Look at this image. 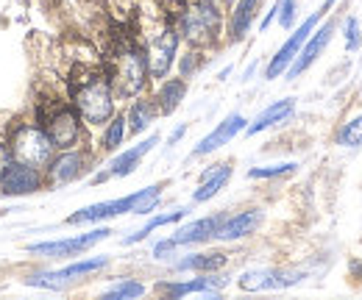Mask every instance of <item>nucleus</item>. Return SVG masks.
I'll list each match as a JSON object with an SVG mask.
<instances>
[{"label": "nucleus", "mask_w": 362, "mask_h": 300, "mask_svg": "<svg viewBox=\"0 0 362 300\" xmlns=\"http://www.w3.org/2000/svg\"><path fill=\"white\" fill-rule=\"evenodd\" d=\"M67 97L87 128H103L117 114V95L106 70L78 67L73 78H67Z\"/></svg>", "instance_id": "obj_1"}, {"label": "nucleus", "mask_w": 362, "mask_h": 300, "mask_svg": "<svg viewBox=\"0 0 362 300\" xmlns=\"http://www.w3.org/2000/svg\"><path fill=\"white\" fill-rule=\"evenodd\" d=\"M106 73H109V81L115 86L117 100L142 95L148 81H151L145 44L136 42V40H120L117 47L112 50V61H109Z\"/></svg>", "instance_id": "obj_2"}, {"label": "nucleus", "mask_w": 362, "mask_h": 300, "mask_svg": "<svg viewBox=\"0 0 362 300\" xmlns=\"http://www.w3.org/2000/svg\"><path fill=\"white\" fill-rule=\"evenodd\" d=\"M34 120L42 123V128L47 131V136L53 139L56 150H67V148H78L84 145L87 139V123L81 120V114L76 112V106L67 100H59V97H50V100H37L34 103Z\"/></svg>", "instance_id": "obj_3"}, {"label": "nucleus", "mask_w": 362, "mask_h": 300, "mask_svg": "<svg viewBox=\"0 0 362 300\" xmlns=\"http://www.w3.org/2000/svg\"><path fill=\"white\" fill-rule=\"evenodd\" d=\"M6 145H8V153L11 159L23 162V164H31V167H42L45 170L47 162L53 159L56 153V145L53 139L47 136V131L42 128L40 120L31 117H20V120H11L6 126V133H3Z\"/></svg>", "instance_id": "obj_4"}, {"label": "nucleus", "mask_w": 362, "mask_h": 300, "mask_svg": "<svg viewBox=\"0 0 362 300\" xmlns=\"http://www.w3.org/2000/svg\"><path fill=\"white\" fill-rule=\"evenodd\" d=\"M145 56H148V73H151V81H162L170 76L173 64H176V56H179V44L181 34L179 25L173 20H162L156 23L148 34H145Z\"/></svg>", "instance_id": "obj_5"}, {"label": "nucleus", "mask_w": 362, "mask_h": 300, "mask_svg": "<svg viewBox=\"0 0 362 300\" xmlns=\"http://www.w3.org/2000/svg\"><path fill=\"white\" fill-rule=\"evenodd\" d=\"M90 164H92V153L87 145L67 148V150H56L53 159L47 162V167H45L47 189L76 184L78 178H84V175L92 170Z\"/></svg>", "instance_id": "obj_6"}, {"label": "nucleus", "mask_w": 362, "mask_h": 300, "mask_svg": "<svg viewBox=\"0 0 362 300\" xmlns=\"http://www.w3.org/2000/svg\"><path fill=\"white\" fill-rule=\"evenodd\" d=\"M47 181L42 167L23 164L17 159H8L0 170V195L3 198H28L37 192H45Z\"/></svg>", "instance_id": "obj_7"}, {"label": "nucleus", "mask_w": 362, "mask_h": 300, "mask_svg": "<svg viewBox=\"0 0 362 300\" xmlns=\"http://www.w3.org/2000/svg\"><path fill=\"white\" fill-rule=\"evenodd\" d=\"M112 236V228H92L87 234H76V236H67V239H50V242H34L28 245V256H42V258H70V256H81L92 251L98 242L109 239Z\"/></svg>", "instance_id": "obj_8"}, {"label": "nucleus", "mask_w": 362, "mask_h": 300, "mask_svg": "<svg viewBox=\"0 0 362 300\" xmlns=\"http://www.w3.org/2000/svg\"><path fill=\"white\" fill-rule=\"evenodd\" d=\"M320 20H323V11H315V14H310L307 20H301V23L293 28V34L284 40V44L276 50V56H273L271 61H268V67H265V78H268V81H276V78H281V76L287 73V67L296 61V56L301 53L304 42L313 37V31L317 28Z\"/></svg>", "instance_id": "obj_9"}, {"label": "nucleus", "mask_w": 362, "mask_h": 300, "mask_svg": "<svg viewBox=\"0 0 362 300\" xmlns=\"http://www.w3.org/2000/svg\"><path fill=\"white\" fill-rule=\"evenodd\" d=\"M307 272L293 267H251L237 275V287L243 292H268V289H287L296 287Z\"/></svg>", "instance_id": "obj_10"}, {"label": "nucleus", "mask_w": 362, "mask_h": 300, "mask_svg": "<svg viewBox=\"0 0 362 300\" xmlns=\"http://www.w3.org/2000/svg\"><path fill=\"white\" fill-rule=\"evenodd\" d=\"M136 203V192L126 195V198H115V200H100V203H92L84 206L78 212L67 217L64 222L67 225H95V222H103V220H115L120 215H132Z\"/></svg>", "instance_id": "obj_11"}, {"label": "nucleus", "mask_w": 362, "mask_h": 300, "mask_svg": "<svg viewBox=\"0 0 362 300\" xmlns=\"http://www.w3.org/2000/svg\"><path fill=\"white\" fill-rule=\"evenodd\" d=\"M228 284V275H218V272H201V278H189V281H165L156 287L159 295L168 298H184V295H221V289Z\"/></svg>", "instance_id": "obj_12"}, {"label": "nucleus", "mask_w": 362, "mask_h": 300, "mask_svg": "<svg viewBox=\"0 0 362 300\" xmlns=\"http://www.w3.org/2000/svg\"><path fill=\"white\" fill-rule=\"evenodd\" d=\"M334 20H326V23H317V28L313 31V37L304 42V47H301V53L296 56V61L287 67V78H298V76H304L313 64H315V59L326 50V44L332 42V37H334Z\"/></svg>", "instance_id": "obj_13"}, {"label": "nucleus", "mask_w": 362, "mask_h": 300, "mask_svg": "<svg viewBox=\"0 0 362 300\" xmlns=\"http://www.w3.org/2000/svg\"><path fill=\"white\" fill-rule=\"evenodd\" d=\"M226 212H218V215H209V217H201V220H192L187 225L176 228L170 234V242L176 248H189V245H204V242H212L226 220Z\"/></svg>", "instance_id": "obj_14"}, {"label": "nucleus", "mask_w": 362, "mask_h": 300, "mask_svg": "<svg viewBox=\"0 0 362 300\" xmlns=\"http://www.w3.org/2000/svg\"><path fill=\"white\" fill-rule=\"evenodd\" d=\"M245 126H248V120H245L240 112L228 114L226 120H221L215 128L209 131V133H206V136L192 148V156H195V159H201V156H209V153H215V150L226 148L237 133H243V131H245Z\"/></svg>", "instance_id": "obj_15"}, {"label": "nucleus", "mask_w": 362, "mask_h": 300, "mask_svg": "<svg viewBox=\"0 0 362 300\" xmlns=\"http://www.w3.org/2000/svg\"><path fill=\"white\" fill-rule=\"evenodd\" d=\"M259 6H262V0H234L228 6V17H226L228 42L237 44L248 37V31L254 28V20L259 17Z\"/></svg>", "instance_id": "obj_16"}, {"label": "nucleus", "mask_w": 362, "mask_h": 300, "mask_svg": "<svg viewBox=\"0 0 362 300\" xmlns=\"http://www.w3.org/2000/svg\"><path fill=\"white\" fill-rule=\"evenodd\" d=\"M265 212L262 209H245V212H237V215H228L218 231V242H237V239H245L251 234H257V228L262 225Z\"/></svg>", "instance_id": "obj_17"}, {"label": "nucleus", "mask_w": 362, "mask_h": 300, "mask_svg": "<svg viewBox=\"0 0 362 300\" xmlns=\"http://www.w3.org/2000/svg\"><path fill=\"white\" fill-rule=\"evenodd\" d=\"M156 145H159V133H151V136H145L142 142H136V145H132V148L120 150V153L109 162L112 178H126V175H132V172L142 164V159H145Z\"/></svg>", "instance_id": "obj_18"}, {"label": "nucleus", "mask_w": 362, "mask_h": 300, "mask_svg": "<svg viewBox=\"0 0 362 300\" xmlns=\"http://www.w3.org/2000/svg\"><path fill=\"white\" fill-rule=\"evenodd\" d=\"M231 164L223 162V164H212L209 170L201 172V178H198V186L192 189V203H206V200H212V198H218L223 189H226V184L231 181Z\"/></svg>", "instance_id": "obj_19"}, {"label": "nucleus", "mask_w": 362, "mask_h": 300, "mask_svg": "<svg viewBox=\"0 0 362 300\" xmlns=\"http://www.w3.org/2000/svg\"><path fill=\"white\" fill-rule=\"evenodd\" d=\"M187 78L184 76H168V78H162L159 81V89H156V95H153V100H156V109H159V114L162 117H170L176 109H179L181 103H184V97H187Z\"/></svg>", "instance_id": "obj_20"}, {"label": "nucleus", "mask_w": 362, "mask_h": 300, "mask_svg": "<svg viewBox=\"0 0 362 300\" xmlns=\"http://www.w3.org/2000/svg\"><path fill=\"white\" fill-rule=\"evenodd\" d=\"M293 112H296V100H293V97H281V100L271 103L268 109H262V112L245 126V133H248V136H257V133H262V131H268V128H273V126H279V123H284V120H290Z\"/></svg>", "instance_id": "obj_21"}, {"label": "nucleus", "mask_w": 362, "mask_h": 300, "mask_svg": "<svg viewBox=\"0 0 362 300\" xmlns=\"http://www.w3.org/2000/svg\"><path fill=\"white\" fill-rule=\"evenodd\" d=\"M228 264V256L221 251H209V253H189L173 261L176 272H221Z\"/></svg>", "instance_id": "obj_22"}, {"label": "nucleus", "mask_w": 362, "mask_h": 300, "mask_svg": "<svg viewBox=\"0 0 362 300\" xmlns=\"http://www.w3.org/2000/svg\"><path fill=\"white\" fill-rule=\"evenodd\" d=\"M159 117V109H156V100L153 97H139L136 95L126 112V123H129V133L136 136L142 131H148L153 126V120Z\"/></svg>", "instance_id": "obj_23"}, {"label": "nucleus", "mask_w": 362, "mask_h": 300, "mask_svg": "<svg viewBox=\"0 0 362 300\" xmlns=\"http://www.w3.org/2000/svg\"><path fill=\"white\" fill-rule=\"evenodd\" d=\"M187 212L189 209H173V212H168V215H156L151 217L139 231H134V234H129L126 239H123V245H136V242H142V239H148L156 228H165V225H176V222H181L184 217H187Z\"/></svg>", "instance_id": "obj_24"}, {"label": "nucleus", "mask_w": 362, "mask_h": 300, "mask_svg": "<svg viewBox=\"0 0 362 300\" xmlns=\"http://www.w3.org/2000/svg\"><path fill=\"white\" fill-rule=\"evenodd\" d=\"M126 133H129V123H126V114H115L106 126H103V133H100V150L103 153H117L120 150V145H123V139H126Z\"/></svg>", "instance_id": "obj_25"}, {"label": "nucleus", "mask_w": 362, "mask_h": 300, "mask_svg": "<svg viewBox=\"0 0 362 300\" xmlns=\"http://www.w3.org/2000/svg\"><path fill=\"white\" fill-rule=\"evenodd\" d=\"M159 203H162V184H151V186H145V189H136V203L132 215H136V217L153 215Z\"/></svg>", "instance_id": "obj_26"}, {"label": "nucleus", "mask_w": 362, "mask_h": 300, "mask_svg": "<svg viewBox=\"0 0 362 300\" xmlns=\"http://www.w3.org/2000/svg\"><path fill=\"white\" fill-rule=\"evenodd\" d=\"M334 142L340 148H362V114L346 120L334 133Z\"/></svg>", "instance_id": "obj_27"}, {"label": "nucleus", "mask_w": 362, "mask_h": 300, "mask_svg": "<svg viewBox=\"0 0 362 300\" xmlns=\"http://www.w3.org/2000/svg\"><path fill=\"white\" fill-rule=\"evenodd\" d=\"M145 292H148V289H145L142 281H136V278H123V281H117L115 287H109V289L103 292V298L132 300V298H142Z\"/></svg>", "instance_id": "obj_28"}, {"label": "nucleus", "mask_w": 362, "mask_h": 300, "mask_svg": "<svg viewBox=\"0 0 362 300\" xmlns=\"http://www.w3.org/2000/svg\"><path fill=\"white\" fill-rule=\"evenodd\" d=\"M296 167L298 164H293V162H287V164H271V167H251L248 178L251 181H271V178H281V175L296 172Z\"/></svg>", "instance_id": "obj_29"}, {"label": "nucleus", "mask_w": 362, "mask_h": 300, "mask_svg": "<svg viewBox=\"0 0 362 300\" xmlns=\"http://www.w3.org/2000/svg\"><path fill=\"white\" fill-rule=\"evenodd\" d=\"M296 20H298V0H279V17H276V23L284 31H293L296 28Z\"/></svg>", "instance_id": "obj_30"}, {"label": "nucleus", "mask_w": 362, "mask_h": 300, "mask_svg": "<svg viewBox=\"0 0 362 300\" xmlns=\"http://www.w3.org/2000/svg\"><path fill=\"white\" fill-rule=\"evenodd\" d=\"M343 40H346V50H360L362 44V34H360V20L354 17V14H349L346 20H343Z\"/></svg>", "instance_id": "obj_31"}, {"label": "nucleus", "mask_w": 362, "mask_h": 300, "mask_svg": "<svg viewBox=\"0 0 362 300\" xmlns=\"http://www.w3.org/2000/svg\"><path fill=\"white\" fill-rule=\"evenodd\" d=\"M179 70H181V76H184V78H192V73L198 70V53H195V47H192V53L181 56Z\"/></svg>", "instance_id": "obj_32"}, {"label": "nucleus", "mask_w": 362, "mask_h": 300, "mask_svg": "<svg viewBox=\"0 0 362 300\" xmlns=\"http://www.w3.org/2000/svg\"><path fill=\"white\" fill-rule=\"evenodd\" d=\"M276 17H279V0L273 3L271 8H268V14L262 17V23H259V31H268L273 23H276Z\"/></svg>", "instance_id": "obj_33"}, {"label": "nucleus", "mask_w": 362, "mask_h": 300, "mask_svg": "<svg viewBox=\"0 0 362 300\" xmlns=\"http://www.w3.org/2000/svg\"><path fill=\"white\" fill-rule=\"evenodd\" d=\"M11 159V153H8V145H6V139L0 136V170H3V164Z\"/></svg>", "instance_id": "obj_34"}, {"label": "nucleus", "mask_w": 362, "mask_h": 300, "mask_svg": "<svg viewBox=\"0 0 362 300\" xmlns=\"http://www.w3.org/2000/svg\"><path fill=\"white\" fill-rule=\"evenodd\" d=\"M184 133H187V126H179V128H176L173 133H170V136H168V145H176L181 136H184Z\"/></svg>", "instance_id": "obj_35"}, {"label": "nucleus", "mask_w": 362, "mask_h": 300, "mask_svg": "<svg viewBox=\"0 0 362 300\" xmlns=\"http://www.w3.org/2000/svg\"><path fill=\"white\" fill-rule=\"evenodd\" d=\"M109 178H112V172L103 170V172H98V175H92L90 184H103V181H109Z\"/></svg>", "instance_id": "obj_36"}, {"label": "nucleus", "mask_w": 362, "mask_h": 300, "mask_svg": "<svg viewBox=\"0 0 362 300\" xmlns=\"http://www.w3.org/2000/svg\"><path fill=\"white\" fill-rule=\"evenodd\" d=\"M334 3H337V0H323V6H320V11H323V14H326V11H329V8H332V6H334Z\"/></svg>", "instance_id": "obj_37"}, {"label": "nucleus", "mask_w": 362, "mask_h": 300, "mask_svg": "<svg viewBox=\"0 0 362 300\" xmlns=\"http://www.w3.org/2000/svg\"><path fill=\"white\" fill-rule=\"evenodd\" d=\"M231 3H234V0H226V8H228V6H231Z\"/></svg>", "instance_id": "obj_38"}, {"label": "nucleus", "mask_w": 362, "mask_h": 300, "mask_svg": "<svg viewBox=\"0 0 362 300\" xmlns=\"http://www.w3.org/2000/svg\"><path fill=\"white\" fill-rule=\"evenodd\" d=\"M0 215H6V209H0Z\"/></svg>", "instance_id": "obj_39"}]
</instances>
